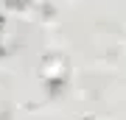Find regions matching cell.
Masks as SVG:
<instances>
[{
	"label": "cell",
	"instance_id": "obj_1",
	"mask_svg": "<svg viewBox=\"0 0 126 120\" xmlns=\"http://www.w3.org/2000/svg\"><path fill=\"white\" fill-rule=\"evenodd\" d=\"M11 3H20V0H11Z\"/></svg>",
	"mask_w": 126,
	"mask_h": 120
}]
</instances>
